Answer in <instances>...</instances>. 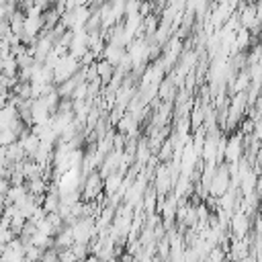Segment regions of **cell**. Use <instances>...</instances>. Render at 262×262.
<instances>
[{"mask_svg": "<svg viewBox=\"0 0 262 262\" xmlns=\"http://www.w3.org/2000/svg\"><path fill=\"white\" fill-rule=\"evenodd\" d=\"M239 262H258V258L256 256H252V254H248L244 260H239Z\"/></svg>", "mask_w": 262, "mask_h": 262, "instance_id": "cell-2", "label": "cell"}, {"mask_svg": "<svg viewBox=\"0 0 262 262\" xmlns=\"http://www.w3.org/2000/svg\"><path fill=\"white\" fill-rule=\"evenodd\" d=\"M233 225H235L237 233H239V235H244V231H246V227H248V221H244V217H242V215H237V217L233 219Z\"/></svg>", "mask_w": 262, "mask_h": 262, "instance_id": "cell-1", "label": "cell"}]
</instances>
